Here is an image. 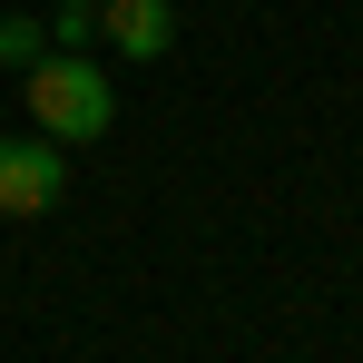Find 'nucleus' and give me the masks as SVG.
<instances>
[{
	"label": "nucleus",
	"instance_id": "nucleus-5",
	"mask_svg": "<svg viewBox=\"0 0 363 363\" xmlns=\"http://www.w3.org/2000/svg\"><path fill=\"white\" fill-rule=\"evenodd\" d=\"M99 40V10L89 0H60V20H50V50H89Z\"/></svg>",
	"mask_w": 363,
	"mask_h": 363
},
{
	"label": "nucleus",
	"instance_id": "nucleus-3",
	"mask_svg": "<svg viewBox=\"0 0 363 363\" xmlns=\"http://www.w3.org/2000/svg\"><path fill=\"white\" fill-rule=\"evenodd\" d=\"M99 10V40L118 60H167L177 50V0H89Z\"/></svg>",
	"mask_w": 363,
	"mask_h": 363
},
{
	"label": "nucleus",
	"instance_id": "nucleus-2",
	"mask_svg": "<svg viewBox=\"0 0 363 363\" xmlns=\"http://www.w3.org/2000/svg\"><path fill=\"white\" fill-rule=\"evenodd\" d=\"M60 196H69L60 138H40V128H20V138H0V216H50Z\"/></svg>",
	"mask_w": 363,
	"mask_h": 363
},
{
	"label": "nucleus",
	"instance_id": "nucleus-4",
	"mask_svg": "<svg viewBox=\"0 0 363 363\" xmlns=\"http://www.w3.org/2000/svg\"><path fill=\"white\" fill-rule=\"evenodd\" d=\"M40 50H50V20H30V10H10V20H0V69H30Z\"/></svg>",
	"mask_w": 363,
	"mask_h": 363
},
{
	"label": "nucleus",
	"instance_id": "nucleus-1",
	"mask_svg": "<svg viewBox=\"0 0 363 363\" xmlns=\"http://www.w3.org/2000/svg\"><path fill=\"white\" fill-rule=\"evenodd\" d=\"M20 79H30V128H40V138H60V147L108 138V118H118V89H108V69L89 60V50H40Z\"/></svg>",
	"mask_w": 363,
	"mask_h": 363
}]
</instances>
